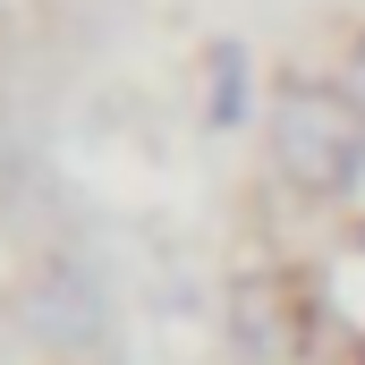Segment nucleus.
Segmentation results:
<instances>
[{"label": "nucleus", "mask_w": 365, "mask_h": 365, "mask_svg": "<svg viewBox=\"0 0 365 365\" xmlns=\"http://www.w3.org/2000/svg\"><path fill=\"white\" fill-rule=\"evenodd\" d=\"M264 162L297 204H349L365 187V110L340 93V77H272Z\"/></svg>", "instance_id": "nucleus-1"}, {"label": "nucleus", "mask_w": 365, "mask_h": 365, "mask_svg": "<svg viewBox=\"0 0 365 365\" xmlns=\"http://www.w3.org/2000/svg\"><path fill=\"white\" fill-rule=\"evenodd\" d=\"M17 323L43 357H93L110 331V289L86 255H43L17 289Z\"/></svg>", "instance_id": "nucleus-2"}, {"label": "nucleus", "mask_w": 365, "mask_h": 365, "mask_svg": "<svg viewBox=\"0 0 365 365\" xmlns=\"http://www.w3.org/2000/svg\"><path fill=\"white\" fill-rule=\"evenodd\" d=\"M230 323H238V357H255V365H289L297 340H306L289 272H247L230 289Z\"/></svg>", "instance_id": "nucleus-3"}, {"label": "nucleus", "mask_w": 365, "mask_h": 365, "mask_svg": "<svg viewBox=\"0 0 365 365\" xmlns=\"http://www.w3.org/2000/svg\"><path fill=\"white\" fill-rule=\"evenodd\" d=\"M331 77H340V93H349V102L365 110V26L349 34V43H340V68H331Z\"/></svg>", "instance_id": "nucleus-4"}, {"label": "nucleus", "mask_w": 365, "mask_h": 365, "mask_svg": "<svg viewBox=\"0 0 365 365\" xmlns=\"http://www.w3.org/2000/svg\"><path fill=\"white\" fill-rule=\"evenodd\" d=\"M17 179H26V162H17V136H9V119H0V204L17 195Z\"/></svg>", "instance_id": "nucleus-5"}]
</instances>
